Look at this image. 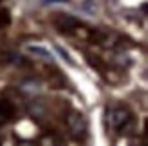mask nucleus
Instances as JSON below:
<instances>
[{"instance_id": "2", "label": "nucleus", "mask_w": 148, "mask_h": 146, "mask_svg": "<svg viewBox=\"0 0 148 146\" xmlns=\"http://www.w3.org/2000/svg\"><path fill=\"white\" fill-rule=\"evenodd\" d=\"M66 128L70 137H73L75 141H84L88 137V121L79 110H71L66 115Z\"/></svg>"}, {"instance_id": "7", "label": "nucleus", "mask_w": 148, "mask_h": 146, "mask_svg": "<svg viewBox=\"0 0 148 146\" xmlns=\"http://www.w3.org/2000/svg\"><path fill=\"white\" fill-rule=\"evenodd\" d=\"M0 24H2V26L9 24V13H5V11H0Z\"/></svg>"}, {"instance_id": "6", "label": "nucleus", "mask_w": 148, "mask_h": 146, "mask_svg": "<svg viewBox=\"0 0 148 146\" xmlns=\"http://www.w3.org/2000/svg\"><path fill=\"white\" fill-rule=\"evenodd\" d=\"M27 49H29V51L31 53H35V55H40V57H44V59H51L49 57V53L46 51V49H44V48H35V46H27Z\"/></svg>"}, {"instance_id": "9", "label": "nucleus", "mask_w": 148, "mask_h": 146, "mask_svg": "<svg viewBox=\"0 0 148 146\" xmlns=\"http://www.w3.org/2000/svg\"><path fill=\"white\" fill-rule=\"evenodd\" d=\"M46 2H68V0H46Z\"/></svg>"}, {"instance_id": "3", "label": "nucleus", "mask_w": 148, "mask_h": 146, "mask_svg": "<svg viewBox=\"0 0 148 146\" xmlns=\"http://www.w3.org/2000/svg\"><path fill=\"white\" fill-rule=\"evenodd\" d=\"M55 26H57V29L62 31V33H75V31H79L82 27V24L75 18V16L62 15V13L55 18Z\"/></svg>"}, {"instance_id": "4", "label": "nucleus", "mask_w": 148, "mask_h": 146, "mask_svg": "<svg viewBox=\"0 0 148 146\" xmlns=\"http://www.w3.org/2000/svg\"><path fill=\"white\" fill-rule=\"evenodd\" d=\"M15 115V106L9 100H0V126L9 122Z\"/></svg>"}, {"instance_id": "1", "label": "nucleus", "mask_w": 148, "mask_h": 146, "mask_svg": "<svg viewBox=\"0 0 148 146\" xmlns=\"http://www.w3.org/2000/svg\"><path fill=\"white\" fill-rule=\"evenodd\" d=\"M106 122L112 130L124 135V133H130L134 128V115L124 106H113L106 111Z\"/></svg>"}, {"instance_id": "8", "label": "nucleus", "mask_w": 148, "mask_h": 146, "mask_svg": "<svg viewBox=\"0 0 148 146\" xmlns=\"http://www.w3.org/2000/svg\"><path fill=\"white\" fill-rule=\"evenodd\" d=\"M18 146H38V143H33V141H22Z\"/></svg>"}, {"instance_id": "5", "label": "nucleus", "mask_w": 148, "mask_h": 146, "mask_svg": "<svg viewBox=\"0 0 148 146\" xmlns=\"http://www.w3.org/2000/svg\"><path fill=\"white\" fill-rule=\"evenodd\" d=\"M38 146H62V143L57 139V135H53V133H46V135L40 137Z\"/></svg>"}]
</instances>
